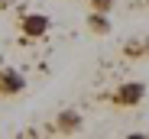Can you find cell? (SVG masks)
<instances>
[{
  "mask_svg": "<svg viewBox=\"0 0 149 139\" xmlns=\"http://www.w3.org/2000/svg\"><path fill=\"white\" fill-rule=\"evenodd\" d=\"M49 29V19L45 16H26V19H23V33H26V36H42Z\"/></svg>",
  "mask_w": 149,
  "mask_h": 139,
  "instance_id": "cell-1",
  "label": "cell"
},
{
  "mask_svg": "<svg viewBox=\"0 0 149 139\" xmlns=\"http://www.w3.org/2000/svg\"><path fill=\"white\" fill-rule=\"evenodd\" d=\"M16 91H23V78L13 71H3L0 75V94H16Z\"/></svg>",
  "mask_w": 149,
  "mask_h": 139,
  "instance_id": "cell-2",
  "label": "cell"
},
{
  "mask_svg": "<svg viewBox=\"0 0 149 139\" xmlns=\"http://www.w3.org/2000/svg\"><path fill=\"white\" fill-rule=\"evenodd\" d=\"M143 91H146L143 84H127V87H120V97H117V100H120V104H136V100L143 97Z\"/></svg>",
  "mask_w": 149,
  "mask_h": 139,
  "instance_id": "cell-3",
  "label": "cell"
},
{
  "mask_svg": "<svg viewBox=\"0 0 149 139\" xmlns=\"http://www.w3.org/2000/svg\"><path fill=\"white\" fill-rule=\"evenodd\" d=\"M78 123H81L78 113H71V110H65L62 117H58V129H62V133H74V129H78Z\"/></svg>",
  "mask_w": 149,
  "mask_h": 139,
  "instance_id": "cell-4",
  "label": "cell"
},
{
  "mask_svg": "<svg viewBox=\"0 0 149 139\" xmlns=\"http://www.w3.org/2000/svg\"><path fill=\"white\" fill-rule=\"evenodd\" d=\"M88 19H91V29H94V33H110V23H107L104 13H91Z\"/></svg>",
  "mask_w": 149,
  "mask_h": 139,
  "instance_id": "cell-5",
  "label": "cell"
},
{
  "mask_svg": "<svg viewBox=\"0 0 149 139\" xmlns=\"http://www.w3.org/2000/svg\"><path fill=\"white\" fill-rule=\"evenodd\" d=\"M94 7H97V10H107V7H110V0H94Z\"/></svg>",
  "mask_w": 149,
  "mask_h": 139,
  "instance_id": "cell-6",
  "label": "cell"
}]
</instances>
